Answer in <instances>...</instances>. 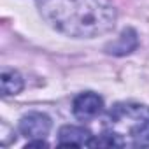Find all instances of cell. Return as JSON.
Returning a JSON list of instances; mask_svg holds the SVG:
<instances>
[{"label": "cell", "instance_id": "277c9868", "mask_svg": "<svg viewBox=\"0 0 149 149\" xmlns=\"http://www.w3.org/2000/svg\"><path fill=\"white\" fill-rule=\"evenodd\" d=\"M49 130H51V119L42 112H30L23 116L19 121V132L30 140L46 139Z\"/></svg>", "mask_w": 149, "mask_h": 149}, {"label": "cell", "instance_id": "8992f818", "mask_svg": "<svg viewBox=\"0 0 149 149\" xmlns=\"http://www.w3.org/2000/svg\"><path fill=\"white\" fill-rule=\"evenodd\" d=\"M137 44H139V40H137V33H135V30L126 28V30L118 37V40H114L112 44L107 46V53H111V54H118V56H121V54H128V53H132V51L137 47Z\"/></svg>", "mask_w": 149, "mask_h": 149}, {"label": "cell", "instance_id": "7a4b0ae2", "mask_svg": "<svg viewBox=\"0 0 149 149\" xmlns=\"http://www.w3.org/2000/svg\"><path fill=\"white\" fill-rule=\"evenodd\" d=\"M104 139L118 147H149V107L133 102L116 104L105 118Z\"/></svg>", "mask_w": 149, "mask_h": 149}, {"label": "cell", "instance_id": "52a82bcc", "mask_svg": "<svg viewBox=\"0 0 149 149\" xmlns=\"http://www.w3.org/2000/svg\"><path fill=\"white\" fill-rule=\"evenodd\" d=\"M0 84H2V95H18L23 90V79L16 70H4L2 77H0Z\"/></svg>", "mask_w": 149, "mask_h": 149}, {"label": "cell", "instance_id": "3957f363", "mask_svg": "<svg viewBox=\"0 0 149 149\" xmlns=\"http://www.w3.org/2000/svg\"><path fill=\"white\" fill-rule=\"evenodd\" d=\"M72 111L76 114V118H79L83 121H90L104 111V100L97 93L86 91V93H81L74 98Z\"/></svg>", "mask_w": 149, "mask_h": 149}, {"label": "cell", "instance_id": "5b68a950", "mask_svg": "<svg viewBox=\"0 0 149 149\" xmlns=\"http://www.w3.org/2000/svg\"><path fill=\"white\" fill-rule=\"evenodd\" d=\"M58 144L60 146H77V147H84V146H97L98 142L93 139V135L81 128V126H63L58 133Z\"/></svg>", "mask_w": 149, "mask_h": 149}, {"label": "cell", "instance_id": "6da1fadb", "mask_svg": "<svg viewBox=\"0 0 149 149\" xmlns=\"http://www.w3.org/2000/svg\"><path fill=\"white\" fill-rule=\"evenodd\" d=\"M40 16L54 30L79 39L111 32L116 9L109 0H35Z\"/></svg>", "mask_w": 149, "mask_h": 149}]
</instances>
